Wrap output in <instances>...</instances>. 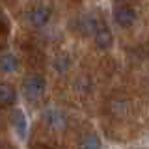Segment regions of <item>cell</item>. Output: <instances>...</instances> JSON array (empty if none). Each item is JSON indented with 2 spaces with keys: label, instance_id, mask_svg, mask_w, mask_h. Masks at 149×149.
Here are the masks:
<instances>
[{
  "label": "cell",
  "instance_id": "6da1fadb",
  "mask_svg": "<svg viewBox=\"0 0 149 149\" xmlns=\"http://www.w3.org/2000/svg\"><path fill=\"white\" fill-rule=\"evenodd\" d=\"M43 125L52 132H63L69 127V116L65 114V110L58 108V106H47L43 110Z\"/></svg>",
  "mask_w": 149,
  "mask_h": 149
},
{
  "label": "cell",
  "instance_id": "7a4b0ae2",
  "mask_svg": "<svg viewBox=\"0 0 149 149\" xmlns=\"http://www.w3.org/2000/svg\"><path fill=\"white\" fill-rule=\"evenodd\" d=\"M54 8L50 2H39L26 11V21L32 28H45L50 22Z\"/></svg>",
  "mask_w": 149,
  "mask_h": 149
},
{
  "label": "cell",
  "instance_id": "3957f363",
  "mask_svg": "<svg viewBox=\"0 0 149 149\" xmlns=\"http://www.w3.org/2000/svg\"><path fill=\"white\" fill-rule=\"evenodd\" d=\"M21 91L24 93L26 99L30 101H39L47 91V80L41 74H28L21 82Z\"/></svg>",
  "mask_w": 149,
  "mask_h": 149
},
{
  "label": "cell",
  "instance_id": "277c9868",
  "mask_svg": "<svg viewBox=\"0 0 149 149\" xmlns=\"http://www.w3.org/2000/svg\"><path fill=\"white\" fill-rule=\"evenodd\" d=\"M101 22L102 21L95 15V13H86V15L78 17L73 24H74V30H77L78 34H82V36H93Z\"/></svg>",
  "mask_w": 149,
  "mask_h": 149
},
{
  "label": "cell",
  "instance_id": "5b68a950",
  "mask_svg": "<svg viewBox=\"0 0 149 149\" xmlns=\"http://www.w3.org/2000/svg\"><path fill=\"white\" fill-rule=\"evenodd\" d=\"M138 19V13L134 8L127 6V4H121V6H116L114 9V21L119 28H130L136 22Z\"/></svg>",
  "mask_w": 149,
  "mask_h": 149
},
{
  "label": "cell",
  "instance_id": "8992f818",
  "mask_svg": "<svg viewBox=\"0 0 149 149\" xmlns=\"http://www.w3.org/2000/svg\"><path fill=\"white\" fill-rule=\"evenodd\" d=\"M93 43L99 50H110L114 47V34H112L110 26L106 22H101L99 28L93 34Z\"/></svg>",
  "mask_w": 149,
  "mask_h": 149
},
{
  "label": "cell",
  "instance_id": "52a82bcc",
  "mask_svg": "<svg viewBox=\"0 0 149 149\" xmlns=\"http://www.w3.org/2000/svg\"><path fill=\"white\" fill-rule=\"evenodd\" d=\"M17 102V90L9 82H0V106H13Z\"/></svg>",
  "mask_w": 149,
  "mask_h": 149
},
{
  "label": "cell",
  "instance_id": "ba28073f",
  "mask_svg": "<svg viewBox=\"0 0 149 149\" xmlns=\"http://www.w3.org/2000/svg\"><path fill=\"white\" fill-rule=\"evenodd\" d=\"M19 69V58L13 52H2L0 54V73H15Z\"/></svg>",
  "mask_w": 149,
  "mask_h": 149
},
{
  "label": "cell",
  "instance_id": "9c48e42d",
  "mask_svg": "<svg viewBox=\"0 0 149 149\" xmlns=\"http://www.w3.org/2000/svg\"><path fill=\"white\" fill-rule=\"evenodd\" d=\"M11 125L15 129V132L19 134V138H24L26 136V130H28V121H26V116L22 110H15L11 116Z\"/></svg>",
  "mask_w": 149,
  "mask_h": 149
},
{
  "label": "cell",
  "instance_id": "30bf717a",
  "mask_svg": "<svg viewBox=\"0 0 149 149\" xmlns=\"http://www.w3.org/2000/svg\"><path fill=\"white\" fill-rule=\"evenodd\" d=\"M52 65H54V71L58 74H67L69 67H71V58H69V54H65V52H58L54 56Z\"/></svg>",
  "mask_w": 149,
  "mask_h": 149
},
{
  "label": "cell",
  "instance_id": "8fae6325",
  "mask_svg": "<svg viewBox=\"0 0 149 149\" xmlns=\"http://www.w3.org/2000/svg\"><path fill=\"white\" fill-rule=\"evenodd\" d=\"M108 110L114 114V118H123V116L129 112V102L125 99H112Z\"/></svg>",
  "mask_w": 149,
  "mask_h": 149
},
{
  "label": "cell",
  "instance_id": "7c38bea8",
  "mask_svg": "<svg viewBox=\"0 0 149 149\" xmlns=\"http://www.w3.org/2000/svg\"><path fill=\"white\" fill-rule=\"evenodd\" d=\"M78 146L80 147H101V140H99V136H97L95 132H91V134L88 132V134H84L80 138Z\"/></svg>",
  "mask_w": 149,
  "mask_h": 149
},
{
  "label": "cell",
  "instance_id": "4fadbf2b",
  "mask_svg": "<svg viewBox=\"0 0 149 149\" xmlns=\"http://www.w3.org/2000/svg\"><path fill=\"white\" fill-rule=\"evenodd\" d=\"M77 88L82 93H91V82H90V78H88V77H80L77 80Z\"/></svg>",
  "mask_w": 149,
  "mask_h": 149
}]
</instances>
